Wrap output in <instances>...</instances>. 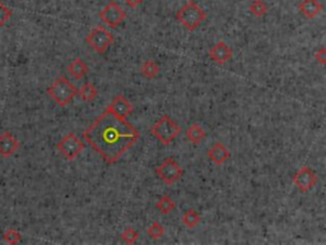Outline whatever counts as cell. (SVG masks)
<instances>
[{"mask_svg":"<svg viewBox=\"0 0 326 245\" xmlns=\"http://www.w3.org/2000/svg\"><path fill=\"white\" fill-rule=\"evenodd\" d=\"M151 133L161 142L165 146L172 143L181 133V128L173 119H171L170 115H163L151 128Z\"/></svg>","mask_w":326,"mask_h":245,"instance_id":"cell-4","label":"cell"},{"mask_svg":"<svg viewBox=\"0 0 326 245\" xmlns=\"http://www.w3.org/2000/svg\"><path fill=\"white\" fill-rule=\"evenodd\" d=\"M207 155H208V159L218 166L223 165V163L227 162L228 160L231 159L230 149H228L225 144L219 143V142L213 144V146L209 148V151H208Z\"/></svg>","mask_w":326,"mask_h":245,"instance_id":"cell-13","label":"cell"},{"mask_svg":"<svg viewBox=\"0 0 326 245\" xmlns=\"http://www.w3.org/2000/svg\"><path fill=\"white\" fill-rule=\"evenodd\" d=\"M209 58L212 62L217 63V64L223 65L227 62H230L233 56V51L226 42L219 41L209 50Z\"/></svg>","mask_w":326,"mask_h":245,"instance_id":"cell-11","label":"cell"},{"mask_svg":"<svg viewBox=\"0 0 326 245\" xmlns=\"http://www.w3.org/2000/svg\"><path fill=\"white\" fill-rule=\"evenodd\" d=\"M205 136H207V133H205L204 129L201 128L200 124L198 123L191 124L188 128V130H186V137H188V139L194 144V146H199V144L204 141Z\"/></svg>","mask_w":326,"mask_h":245,"instance_id":"cell-16","label":"cell"},{"mask_svg":"<svg viewBox=\"0 0 326 245\" xmlns=\"http://www.w3.org/2000/svg\"><path fill=\"white\" fill-rule=\"evenodd\" d=\"M268 10H269V8H268V5L262 0H254L249 7V12L256 18L264 17L268 13Z\"/></svg>","mask_w":326,"mask_h":245,"instance_id":"cell-21","label":"cell"},{"mask_svg":"<svg viewBox=\"0 0 326 245\" xmlns=\"http://www.w3.org/2000/svg\"><path fill=\"white\" fill-rule=\"evenodd\" d=\"M317 180L319 179H317L316 173L309 166H303L293 175V184L302 194H306L312 191L316 186Z\"/></svg>","mask_w":326,"mask_h":245,"instance_id":"cell-9","label":"cell"},{"mask_svg":"<svg viewBox=\"0 0 326 245\" xmlns=\"http://www.w3.org/2000/svg\"><path fill=\"white\" fill-rule=\"evenodd\" d=\"M3 239H4L5 243L15 245L19 244L21 241H22V235H21V233H18L17 230H14V229H8L4 233V235H3Z\"/></svg>","mask_w":326,"mask_h":245,"instance_id":"cell-23","label":"cell"},{"mask_svg":"<svg viewBox=\"0 0 326 245\" xmlns=\"http://www.w3.org/2000/svg\"><path fill=\"white\" fill-rule=\"evenodd\" d=\"M83 138L109 165H114L136 143L140 133L106 109L84 130Z\"/></svg>","mask_w":326,"mask_h":245,"instance_id":"cell-1","label":"cell"},{"mask_svg":"<svg viewBox=\"0 0 326 245\" xmlns=\"http://www.w3.org/2000/svg\"><path fill=\"white\" fill-rule=\"evenodd\" d=\"M49 96L56 102L59 106H68L78 95L77 88L67 77H59L47 88Z\"/></svg>","mask_w":326,"mask_h":245,"instance_id":"cell-3","label":"cell"},{"mask_svg":"<svg viewBox=\"0 0 326 245\" xmlns=\"http://www.w3.org/2000/svg\"><path fill=\"white\" fill-rule=\"evenodd\" d=\"M78 95H79V97L83 101L92 102L97 99V96H98V89H97V87L94 86L93 83L87 82V83H84L83 86L80 87L79 91H78Z\"/></svg>","mask_w":326,"mask_h":245,"instance_id":"cell-17","label":"cell"},{"mask_svg":"<svg viewBox=\"0 0 326 245\" xmlns=\"http://www.w3.org/2000/svg\"><path fill=\"white\" fill-rule=\"evenodd\" d=\"M84 143L77 137V134L69 133L63 137L62 141L56 144V149L69 161L77 159L78 156L84 151Z\"/></svg>","mask_w":326,"mask_h":245,"instance_id":"cell-6","label":"cell"},{"mask_svg":"<svg viewBox=\"0 0 326 245\" xmlns=\"http://www.w3.org/2000/svg\"><path fill=\"white\" fill-rule=\"evenodd\" d=\"M114 41L115 37L112 36V33L102 26L94 27L86 37V42L88 44V46L99 55L105 54L109 50V47L114 44Z\"/></svg>","mask_w":326,"mask_h":245,"instance_id":"cell-5","label":"cell"},{"mask_svg":"<svg viewBox=\"0 0 326 245\" xmlns=\"http://www.w3.org/2000/svg\"><path fill=\"white\" fill-rule=\"evenodd\" d=\"M68 72H69V74L72 76L74 80L79 81L82 78L86 77L87 73H88V65H87L86 62L82 60L80 58H75V59L70 63L69 67H68Z\"/></svg>","mask_w":326,"mask_h":245,"instance_id":"cell-15","label":"cell"},{"mask_svg":"<svg viewBox=\"0 0 326 245\" xmlns=\"http://www.w3.org/2000/svg\"><path fill=\"white\" fill-rule=\"evenodd\" d=\"M156 208L159 212L163 213V215H170V213L176 208V203L171 199L170 196L165 194V196H162L161 198L157 201Z\"/></svg>","mask_w":326,"mask_h":245,"instance_id":"cell-20","label":"cell"},{"mask_svg":"<svg viewBox=\"0 0 326 245\" xmlns=\"http://www.w3.org/2000/svg\"><path fill=\"white\" fill-rule=\"evenodd\" d=\"M140 74L143 76V77H146L147 80H154V78H157L159 74L158 63L154 62V60H147V62L143 63V65H141Z\"/></svg>","mask_w":326,"mask_h":245,"instance_id":"cell-18","label":"cell"},{"mask_svg":"<svg viewBox=\"0 0 326 245\" xmlns=\"http://www.w3.org/2000/svg\"><path fill=\"white\" fill-rule=\"evenodd\" d=\"M98 17L102 22L106 23L109 27L117 28L126 20V12L117 4L116 2H110L104 9L99 12Z\"/></svg>","mask_w":326,"mask_h":245,"instance_id":"cell-8","label":"cell"},{"mask_svg":"<svg viewBox=\"0 0 326 245\" xmlns=\"http://www.w3.org/2000/svg\"><path fill=\"white\" fill-rule=\"evenodd\" d=\"M298 10L303 17L314 20L322 12V4L319 0H302L298 5Z\"/></svg>","mask_w":326,"mask_h":245,"instance_id":"cell-14","label":"cell"},{"mask_svg":"<svg viewBox=\"0 0 326 245\" xmlns=\"http://www.w3.org/2000/svg\"><path fill=\"white\" fill-rule=\"evenodd\" d=\"M208 14L207 12H204L200 8V5L198 3L190 2L186 3L184 7H181L180 9L176 13V20L189 31V32H194L195 30H198L201 26V23L207 20Z\"/></svg>","mask_w":326,"mask_h":245,"instance_id":"cell-2","label":"cell"},{"mask_svg":"<svg viewBox=\"0 0 326 245\" xmlns=\"http://www.w3.org/2000/svg\"><path fill=\"white\" fill-rule=\"evenodd\" d=\"M125 3L129 8H131V9H135V8H138L139 5L143 3V0H125Z\"/></svg>","mask_w":326,"mask_h":245,"instance_id":"cell-27","label":"cell"},{"mask_svg":"<svg viewBox=\"0 0 326 245\" xmlns=\"http://www.w3.org/2000/svg\"><path fill=\"white\" fill-rule=\"evenodd\" d=\"M315 59H316V62L319 63L320 65L326 64V49L325 47H322V49L317 50V51L315 52Z\"/></svg>","mask_w":326,"mask_h":245,"instance_id":"cell-26","label":"cell"},{"mask_svg":"<svg viewBox=\"0 0 326 245\" xmlns=\"http://www.w3.org/2000/svg\"><path fill=\"white\" fill-rule=\"evenodd\" d=\"M19 141L13 136V133L4 131L0 134V156L2 157L8 159V157L13 156L19 149Z\"/></svg>","mask_w":326,"mask_h":245,"instance_id":"cell-12","label":"cell"},{"mask_svg":"<svg viewBox=\"0 0 326 245\" xmlns=\"http://www.w3.org/2000/svg\"><path fill=\"white\" fill-rule=\"evenodd\" d=\"M120 236H121V240L124 241V243L131 245V244H135L136 241H138L139 236L140 235H139V233L136 230L129 228V229H126V230L124 231V233Z\"/></svg>","mask_w":326,"mask_h":245,"instance_id":"cell-24","label":"cell"},{"mask_svg":"<svg viewBox=\"0 0 326 245\" xmlns=\"http://www.w3.org/2000/svg\"><path fill=\"white\" fill-rule=\"evenodd\" d=\"M147 234H148L149 238L153 239V240H159V239L165 235V229H163L161 223L154 221L153 223H151V225L148 226V229H147Z\"/></svg>","mask_w":326,"mask_h":245,"instance_id":"cell-22","label":"cell"},{"mask_svg":"<svg viewBox=\"0 0 326 245\" xmlns=\"http://www.w3.org/2000/svg\"><path fill=\"white\" fill-rule=\"evenodd\" d=\"M181 221H182V223L186 226V228L194 229V228H196V226H198L199 223H200L201 217H200V215H199V213L196 212L195 210L190 208V210H188L185 213H184V216H182V218H181Z\"/></svg>","mask_w":326,"mask_h":245,"instance_id":"cell-19","label":"cell"},{"mask_svg":"<svg viewBox=\"0 0 326 245\" xmlns=\"http://www.w3.org/2000/svg\"><path fill=\"white\" fill-rule=\"evenodd\" d=\"M156 174L163 183H166L167 185H173L176 181L182 178L184 170L176 160L168 157L156 168Z\"/></svg>","mask_w":326,"mask_h":245,"instance_id":"cell-7","label":"cell"},{"mask_svg":"<svg viewBox=\"0 0 326 245\" xmlns=\"http://www.w3.org/2000/svg\"><path fill=\"white\" fill-rule=\"evenodd\" d=\"M107 110H109L110 112H112L116 118H119V119L126 120L130 117L131 112H133V105L130 104V101H129L125 96L117 95V96L112 100L111 104L109 105Z\"/></svg>","mask_w":326,"mask_h":245,"instance_id":"cell-10","label":"cell"},{"mask_svg":"<svg viewBox=\"0 0 326 245\" xmlns=\"http://www.w3.org/2000/svg\"><path fill=\"white\" fill-rule=\"evenodd\" d=\"M12 15H13L12 9H10V8H8L7 5H5L4 3L0 0V30L4 27L5 23H7L8 21L12 18Z\"/></svg>","mask_w":326,"mask_h":245,"instance_id":"cell-25","label":"cell"}]
</instances>
